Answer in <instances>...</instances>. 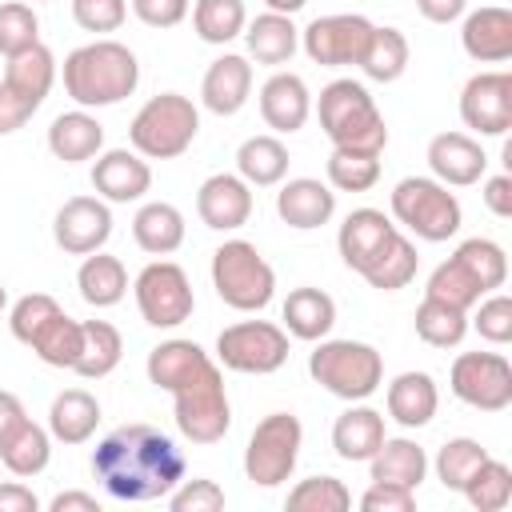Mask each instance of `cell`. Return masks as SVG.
Returning <instances> with one entry per match:
<instances>
[{
    "label": "cell",
    "mask_w": 512,
    "mask_h": 512,
    "mask_svg": "<svg viewBox=\"0 0 512 512\" xmlns=\"http://www.w3.org/2000/svg\"><path fill=\"white\" fill-rule=\"evenodd\" d=\"M148 380L176 400V428L192 444H216L232 428V404L216 360L196 340H160L148 352Z\"/></svg>",
    "instance_id": "obj_1"
},
{
    "label": "cell",
    "mask_w": 512,
    "mask_h": 512,
    "mask_svg": "<svg viewBox=\"0 0 512 512\" xmlns=\"http://www.w3.org/2000/svg\"><path fill=\"white\" fill-rule=\"evenodd\" d=\"M92 476L112 500H164L184 480V452L152 424H120L92 452Z\"/></svg>",
    "instance_id": "obj_2"
},
{
    "label": "cell",
    "mask_w": 512,
    "mask_h": 512,
    "mask_svg": "<svg viewBox=\"0 0 512 512\" xmlns=\"http://www.w3.org/2000/svg\"><path fill=\"white\" fill-rule=\"evenodd\" d=\"M140 84L136 52L120 40H92L64 56V92L80 108H108Z\"/></svg>",
    "instance_id": "obj_3"
},
{
    "label": "cell",
    "mask_w": 512,
    "mask_h": 512,
    "mask_svg": "<svg viewBox=\"0 0 512 512\" xmlns=\"http://www.w3.org/2000/svg\"><path fill=\"white\" fill-rule=\"evenodd\" d=\"M316 116H320V128L332 140V148L380 156L388 144V124H384L372 92L352 76H340L320 88Z\"/></svg>",
    "instance_id": "obj_4"
},
{
    "label": "cell",
    "mask_w": 512,
    "mask_h": 512,
    "mask_svg": "<svg viewBox=\"0 0 512 512\" xmlns=\"http://www.w3.org/2000/svg\"><path fill=\"white\" fill-rule=\"evenodd\" d=\"M312 380L340 400H368L384 384V360L364 340H320L308 356Z\"/></svg>",
    "instance_id": "obj_5"
},
{
    "label": "cell",
    "mask_w": 512,
    "mask_h": 512,
    "mask_svg": "<svg viewBox=\"0 0 512 512\" xmlns=\"http://www.w3.org/2000/svg\"><path fill=\"white\" fill-rule=\"evenodd\" d=\"M200 132V112L188 96L180 92H160L152 96L128 124V140L140 156L148 160H176L180 152L192 148Z\"/></svg>",
    "instance_id": "obj_6"
},
{
    "label": "cell",
    "mask_w": 512,
    "mask_h": 512,
    "mask_svg": "<svg viewBox=\"0 0 512 512\" xmlns=\"http://www.w3.org/2000/svg\"><path fill=\"white\" fill-rule=\"evenodd\" d=\"M212 288H216V296L228 308H236V312H260V308H268V300L276 292V272L256 252V244H248V240H224L212 252Z\"/></svg>",
    "instance_id": "obj_7"
},
{
    "label": "cell",
    "mask_w": 512,
    "mask_h": 512,
    "mask_svg": "<svg viewBox=\"0 0 512 512\" xmlns=\"http://www.w3.org/2000/svg\"><path fill=\"white\" fill-rule=\"evenodd\" d=\"M392 216L420 240L440 244L460 232V200L432 176H404L392 188Z\"/></svg>",
    "instance_id": "obj_8"
},
{
    "label": "cell",
    "mask_w": 512,
    "mask_h": 512,
    "mask_svg": "<svg viewBox=\"0 0 512 512\" xmlns=\"http://www.w3.org/2000/svg\"><path fill=\"white\" fill-rule=\"evenodd\" d=\"M300 444H304V428L292 412H268L244 448V476L256 488H280L300 460Z\"/></svg>",
    "instance_id": "obj_9"
},
{
    "label": "cell",
    "mask_w": 512,
    "mask_h": 512,
    "mask_svg": "<svg viewBox=\"0 0 512 512\" xmlns=\"http://www.w3.org/2000/svg\"><path fill=\"white\" fill-rule=\"evenodd\" d=\"M216 356L232 372L268 376L288 360V332L272 320H240L216 336Z\"/></svg>",
    "instance_id": "obj_10"
},
{
    "label": "cell",
    "mask_w": 512,
    "mask_h": 512,
    "mask_svg": "<svg viewBox=\"0 0 512 512\" xmlns=\"http://www.w3.org/2000/svg\"><path fill=\"white\" fill-rule=\"evenodd\" d=\"M132 292H136V308H140L144 324H152V328H180L196 308L188 272L180 264H172V260L144 264L136 284H132Z\"/></svg>",
    "instance_id": "obj_11"
},
{
    "label": "cell",
    "mask_w": 512,
    "mask_h": 512,
    "mask_svg": "<svg viewBox=\"0 0 512 512\" xmlns=\"http://www.w3.org/2000/svg\"><path fill=\"white\" fill-rule=\"evenodd\" d=\"M448 388L476 412H504L512 404V364L500 352H460L452 360Z\"/></svg>",
    "instance_id": "obj_12"
},
{
    "label": "cell",
    "mask_w": 512,
    "mask_h": 512,
    "mask_svg": "<svg viewBox=\"0 0 512 512\" xmlns=\"http://www.w3.org/2000/svg\"><path fill=\"white\" fill-rule=\"evenodd\" d=\"M372 28L376 24L368 16H360V12H332V16H316L300 32V44H304L312 64L344 68V64H360V52H364Z\"/></svg>",
    "instance_id": "obj_13"
},
{
    "label": "cell",
    "mask_w": 512,
    "mask_h": 512,
    "mask_svg": "<svg viewBox=\"0 0 512 512\" xmlns=\"http://www.w3.org/2000/svg\"><path fill=\"white\" fill-rule=\"evenodd\" d=\"M460 120L480 136H504L512 128V76L476 72L460 92Z\"/></svg>",
    "instance_id": "obj_14"
},
{
    "label": "cell",
    "mask_w": 512,
    "mask_h": 512,
    "mask_svg": "<svg viewBox=\"0 0 512 512\" xmlns=\"http://www.w3.org/2000/svg\"><path fill=\"white\" fill-rule=\"evenodd\" d=\"M52 236L68 256H88L100 252L112 236V212L108 200L100 196H72L60 204L56 220H52Z\"/></svg>",
    "instance_id": "obj_15"
},
{
    "label": "cell",
    "mask_w": 512,
    "mask_h": 512,
    "mask_svg": "<svg viewBox=\"0 0 512 512\" xmlns=\"http://www.w3.org/2000/svg\"><path fill=\"white\" fill-rule=\"evenodd\" d=\"M92 188L108 204H132L152 188V168L136 148H108L92 164Z\"/></svg>",
    "instance_id": "obj_16"
},
{
    "label": "cell",
    "mask_w": 512,
    "mask_h": 512,
    "mask_svg": "<svg viewBox=\"0 0 512 512\" xmlns=\"http://www.w3.org/2000/svg\"><path fill=\"white\" fill-rule=\"evenodd\" d=\"M428 168H432V180H440L448 188H468V184H476L484 176L488 156H484L476 136L440 132V136L428 140Z\"/></svg>",
    "instance_id": "obj_17"
},
{
    "label": "cell",
    "mask_w": 512,
    "mask_h": 512,
    "mask_svg": "<svg viewBox=\"0 0 512 512\" xmlns=\"http://www.w3.org/2000/svg\"><path fill=\"white\" fill-rule=\"evenodd\" d=\"M196 216L216 232H236L252 216V188L232 172H216L196 192Z\"/></svg>",
    "instance_id": "obj_18"
},
{
    "label": "cell",
    "mask_w": 512,
    "mask_h": 512,
    "mask_svg": "<svg viewBox=\"0 0 512 512\" xmlns=\"http://www.w3.org/2000/svg\"><path fill=\"white\" fill-rule=\"evenodd\" d=\"M400 228L380 212V208H356L344 216L340 232H336V248H340V260L352 268V272H364L380 252L384 244L396 236Z\"/></svg>",
    "instance_id": "obj_19"
},
{
    "label": "cell",
    "mask_w": 512,
    "mask_h": 512,
    "mask_svg": "<svg viewBox=\"0 0 512 512\" xmlns=\"http://www.w3.org/2000/svg\"><path fill=\"white\" fill-rule=\"evenodd\" d=\"M312 112V92L296 72H272L260 84V116L272 132H300Z\"/></svg>",
    "instance_id": "obj_20"
},
{
    "label": "cell",
    "mask_w": 512,
    "mask_h": 512,
    "mask_svg": "<svg viewBox=\"0 0 512 512\" xmlns=\"http://www.w3.org/2000/svg\"><path fill=\"white\" fill-rule=\"evenodd\" d=\"M252 96V64L236 52H224L208 64L200 80V100L216 116H236Z\"/></svg>",
    "instance_id": "obj_21"
},
{
    "label": "cell",
    "mask_w": 512,
    "mask_h": 512,
    "mask_svg": "<svg viewBox=\"0 0 512 512\" xmlns=\"http://www.w3.org/2000/svg\"><path fill=\"white\" fill-rule=\"evenodd\" d=\"M460 44L476 64H504L512 56V12L500 4L468 12L460 28Z\"/></svg>",
    "instance_id": "obj_22"
},
{
    "label": "cell",
    "mask_w": 512,
    "mask_h": 512,
    "mask_svg": "<svg viewBox=\"0 0 512 512\" xmlns=\"http://www.w3.org/2000/svg\"><path fill=\"white\" fill-rule=\"evenodd\" d=\"M276 212L288 228L296 232H308V228H320L332 220L336 212V192L324 184V180H312V176H296L288 184H280L276 192Z\"/></svg>",
    "instance_id": "obj_23"
},
{
    "label": "cell",
    "mask_w": 512,
    "mask_h": 512,
    "mask_svg": "<svg viewBox=\"0 0 512 512\" xmlns=\"http://www.w3.org/2000/svg\"><path fill=\"white\" fill-rule=\"evenodd\" d=\"M384 416L376 412V408H368V404H360V400H352V408H344L340 416H336V424H332V448H336V456L340 460H348V464H360V460H368L380 444H384Z\"/></svg>",
    "instance_id": "obj_24"
},
{
    "label": "cell",
    "mask_w": 512,
    "mask_h": 512,
    "mask_svg": "<svg viewBox=\"0 0 512 512\" xmlns=\"http://www.w3.org/2000/svg\"><path fill=\"white\" fill-rule=\"evenodd\" d=\"M384 404L400 428H424L440 408V392H436V380L428 372H400L388 384Z\"/></svg>",
    "instance_id": "obj_25"
},
{
    "label": "cell",
    "mask_w": 512,
    "mask_h": 512,
    "mask_svg": "<svg viewBox=\"0 0 512 512\" xmlns=\"http://www.w3.org/2000/svg\"><path fill=\"white\" fill-rule=\"evenodd\" d=\"M48 148H52V156L64 160V164L92 160V156H100V148H104V124H100L92 112H84V108L60 112V116L52 120V128H48Z\"/></svg>",
    "instance_id": "obj_26"
},
{
    "label": "cell",
    "mask_w": 512,
    "mask_h": 512,
    "mask_svg": "<svg viewBox=\"0 0 512 512\" xmlns=\"http://www.w3.org/2000/svg\"><path fill=\"white\" fill-rule=\"evenodd\" d=\"M368 476L380 484H400L416 492L420 480L428 476V452L408 436H396V440L384 436V444L368 456Z\"/></svg>",
    "instance_id": "obj_27"
},
{
    "label": "cell",
    "mask_w": 512,
    "mask_h": 512,
    "mask_svg": "<svg viewBox=\"0 0 512 512\" xmlns=\"http://www.w3.org/2000/svg\"><path fill=\"white\" fill-rule=\"evenodd\" d=\"M244 44H248V56L256 64L280 68L300 48V28L284 12H260L252 24H244Z\"/></svg>",
    "instance_id": "obj_28"
},
{
    "label": "cell",
    "mask_w": 512,
    "mask_h": 512,
    "mask_svg": "<svg viewBox=\"0 0 512 512\" xmlns=\"http://www.w3.org/2000/svg\"><path fill=\"white\" fill-rule=\"evenodd\" d=\"M280 316H284V332H292L296 340H324L336 324V300L324 288L304 284L288 292Z\"/></svg>",
    "instance_id": "obj_29"
},
{
    "label": "cell",
    "mask_w": 512,
    "mask_h": 512,
    "mask_svg": "<svg viewBox=\"0 0 512 512\" xmlns=\"http://www.w3.org/2000/svg\"><path fill=\"white\" fill-rule=\"evenodd\" d=\"M100 424V400L88 388H64L48 408V432L60 444H84L92 440Z\"/></svg>",
    "instance_id": "obj_30"
},
{
    "label": "cell",
    "mask_w": 512,
    "mask_h": 512,
    "mask_svg": "<svg viewBox=\"0 0 512 512\" xmlns=\"http://www.w3.org/2000/svg\"><path fill=\"white\" fill-rule=\"evenodd\" d=\"M132 240L148 252V256H168L184 244V216L176 204L168 200H148L136 216H132Z\"/></svg>",
    "instance_id": "obj_31"
},
{
    "label": "cell",
    "mask_w": 512,
    "mask_h": 512,
    "mask_svg": "<svg viewBox=\"0 0 512 512\" xmlns=\"http://www.w3.org/2000/svg\"><path fill=\"white\" fill-rule=\"evenodd\" d=\"M4 84L40 108V104H44V96L52 92V84H56V56H52V48L36 40L32 48H24V52L8 56Z\"/></svg>",
    "instance_id": "obj_32"
},
{
    "label": "cell",
    "mask_w": 512,
    "mask_h": 512,
    "mask_svg": "<svg viewBox=\"0 0 512 512\" xmlns=\"http://www.w3.org/2000/svg\"><path fill=\"white\" fill-rule=\"evenodd\" d=\"M52 460V432L32 424L28 416L0 440V464L12 476H40Z\"/></svg>",
    "instance_id": "obj_33"
},
{
    "label": "cell",
    "mask_w": 512,
    "mask_h": 512,
    "mask_svg": "<svg viewBox=\"0 0 512 512\" xmlns=\"http://www.w3.org/2000/svg\"><path fill=\"white\" fill-rule=\"evenodd\" d=\"M236 176L248 188H272L288 176V148L280 136H248L236 152Z\"/></svg>",
    "instance_id": "obj_34"
},
{
    "label": "cell",
    "mask_w": 512,
    "mask_h": 512,
    "mask_svg": "<svg viewBox=\"0 0 512 512\" xmlns=\"http://www.w3.org/2000/svg\"><path fill=\"white\" fill-rule=\"evenodd\" d=\"M76 288L84 296V304L92 308H112L124 300L128 292V272L120 264V256H108V252H88L80 272H76Z\"/></svg>",
    "instance_id": "obj_35"
},
{
    "label": "cell",
    "mask_w": 512,
    "mask_h": 512,
    "mask_svg": "<svg viewBox=\"0 0 512 512\" xmlns=\"http://www.w3.org/2000/svg\"><path fill=\"white\" fill-rule=\"evenodd\" d=\"M28 348H32L48 368H72V364L80 360V348H84V324L72 320V316L60 308L52 320H44V324L36 328V336L28 340Z\"/></svg>",
    "instance_id": "obj_36"
},
{
    "label": "cell",
    "mask_w": 512,
    "mask_h": 512,
    "mask_svg": "<svg viewBox=\"0 0 512 512\" xmlns=\"http://www.w3.org/2000/svg\"><path fill=\"white\" fill-rule=\"evenodd\" d=\"M80 324H84V348H80V360L72 364V372L80 380H104L124 356V336L108 320H80Z\"/></svg>",
    "instance_id": "obj_37"
},
{
    "label": "cell",
    "mask_w": 512,
    "mask_h": 512,
    "mask_svg": "<svg viewBox=\"0 0 512 512\" xmlns=\"http://www.w3.org/2000/svg\"><path fill=\"white\" fill-rule=\"evenodd\" d=\"M408 68V36L400 28H372L364 52H360V72L376 84L400 80Z\"/></svg>",
    "instance_id": "obj_38"
},
{
    "label": "cell",
    "mask_w": 512,
    "mask_h": 512,
    "mask_svg": "<svg viewBox=\"0 0 512 512\" xmlns=\"http://www.w3.org/2000/svg\"><path fill=\"white\" fill-rule=\"evenodd\" d=\"M416 268H420L416 244H412L404 232H396V236L384 244V252H380L360 276H364L372 288H380V292H396V288H408V284H412Z\"/></svg>",
    "instance_id": "obj_39"
},
{
    "label": "cell",
    "mask_w": 512,
    "mask_h": 512,
    "mask_svg": "<svg viewBox=\"0 0 512 512\" xmlns=\"http://www.w3.org/2000/svg\"><path fill=\"white\" fill-rule=\"evenodd\" d=\"M412 324H416V336L432 348H456L468 336V312H460L444 300H432V296L420 300Z\"/></svg>",
    "instance_id": "obj_40"
},
{
    "label": "cell",
    "mask_w": 512,
    "mask_h": 512,
    "mask_svg": "<svg viewBox=\"0 0 512 512\" xmlns=\"http://www.w3.org/2000/svg\"><path fill=\"white\" fill-rule=\"evenodd\" d=\"M248 12L244 0H196L192 8V28L204 44H228L244 32Z\"/></svg>",
    "instance_id": "obj_41"
},
{
    "label": "cell",
    "mask_w": 512,
    "mask_h": 512,
    "mask_svg": "<svg viewBox=\"0 0 512 512\" xmlns=\"http://www.w3.org/2000/svg\"><path fill=\"white\" fill-rule=\"evenodd\" d=\"M460 492H464V500H468L476 512H500V508H508V500H512V468H508L504 460L488 456V460L468 476V484H464Z\"/></svg>",
    "instance_id": "obj_42"
},
{
    "label": "cell",
    "mask_w": 512,
    "mask_h": 512,
    "mask_svg": "<svg viewBox=\"0 0 512 512\" xmlns=\"http://www.w3.org/2000/svg\"><path fill=\"white\" fill-rule=\"evenodd\" d=\"M424 296H432V300H444V304H452V308H460V312H468L480 296H488L484 288H480V280L456 260V256H448L444 264H436L432 268V276H428V288H424Z\"/></svg>",
    "instance_id": "obj_43"
},
{
    "label": "cell",
    "mask_w": 512,
    "mask_h": 512,
    "mask_svg": "<svg viewBox=\"0 0 512 512\" xmlns=\"http://www.w3.org/2000/svg\"><path fill=\"white\" fill-rule=\"evenodd\" d=\"M488 460V448L472 436H452L440 452H436V480L448 488V492H460L468 484V476Z\"/></svg>",
    "instance_id": "obj_44"
},
{
    "label": "cell",
    "mask_w": 512,
    "mask_h": 512,
    "mask_svg": "<svg viewBox=\"0 0 512 512\" xmlns=\"http://www.w3.org/2000/svg\"><path fill=\"white\" fill-rule=\"evenodd\" d=\"M452 256L480 280L484 292H496V288L508 280V256H504V248H500L496 240H488V236H472V240H464Z\"/></svg>",
    "instance_id": "obj_45"
},
{
    "label": "cell",
    "mask_w": 512,
    "mask_h": 512,
    "mask_svg": "<svg viewBox=\"0 0 512 512\" xmlns=\"http://www.w3.org/2000/svg\"><path fill=\"white\" fill-rule=\"evenodd\" d=\"M376 180H380V156L332 148V156H328V184L332 188H340V192H368Z\"/></svg>",
    "instance_id": "obj_46"
},
{
    "label": "cell",
    "mask_w": 512,
    "mask_h": 512,
    "mask_svg": "<svg viewBox=\"0 0 512 512\" xmlns=\"http://www.w3.org/2000/svg\"><path fill=\"white\" fill-rule=\"evenodd\" d=\"M352 504V492L336 476H308L288 492L292 512H344Z\"/></svg>",
    "instance_id": "obj_47"
},
{
    "label": "cell",
    "mask_w": 512,
    "mask_h": 512,
    "mask_svg": "<svg viewBox=\"0 0 512 512\" xmlns=\"http://www.w3.org/2000/svg\"><path fill=\"white\" fill-rule=\"evenodd\" d=\"M40 40V20L32 12V4L24 0H4L0 4V56H16L24 48H32Z\"/></svg>",
    "instance_id": "obj_48"
},
{
    "label": "cell",
    "mask_w": 512,
    "mask_h": 512,
    "mask_svg": "<svg viewBox=\"0 0 512 512\" xmlns=\"http://www.w3.org/2000/svg\"><path fill=\"white\" fill-rule=\"evenodd\" d=\"M472 308H476L472 328H476L488 344H508V340H512V296L492 292V296H480Z\"/></svg>",
    "instance_id": "obj_49"
},
{
    "label": "cell",
    "mask_w": 512,
    "mask_h": 512,
    "mask_svg": "<svg viewBox=\"0 0 512 512\" xmlns=\"http://www.w3.org/2000/svg\"><path fill=\"white\" fill-rule=\"evenodd\" d=\"M56 312H60L56 296H48V292H28V296H20V300L12 304L8 328H12V336H16L20 344H28V340L36 336V328H40L44 320H52Z\"/></svg>",
    "instance_id": "obj_50"
},
{
    "label": "cell",
    "mask_w": 512,
    "mask_h": 512,
    "mask_svg": "<svg viewBox=\"0 0 512 512\" xmlns=\"http://www.w3.org/2000/svg\"><path fill=\"white\" fill-rule=\"evenodd\" d=\"M172 512H220L224 508V488L216 480H180L168 496Z\"/></svg>",
    "instance_id": "obj_51"
},
{
    "label": "cell",
    "mask_w": 512,
    "mask_h": 512,
    "mask_svg": "<svg viewBox=\"0 0 512 512\" xmlns=\"http://www.w3.org/2000/svg\"><path fill=\"white\" fill-rule=\"evenodd\" d=\"M128 16V0H72V20L84 32H116Z\"/></svg>",
    "instance_id": "obj_52"
},
{
    "label": "cell",
    "mask_w": 512,
    "mask_h": 512,
    "mask_svg": "<svg viewBox=\"0 0 512 512\" xmlns=\"http://www.w3.org/2000/svg\"><path fill=\"white\" fill-rule=\"evenodd\" d=\"M360 508H364V512H412V508H416V492H412V488H400V484H380V480H372L368 492L360 496Z\"/></svg>",
    "instance_id": "obj_53"
},
{
    "label": "cell",
    "mask_w": 512,
    "mask_h": 512,
    "mask_svg": "<svg viewBox=\"0 0 512 512\" xmlns=\"http://www.w3.org/2000/svg\"><path fill=\"white\" fill-rule=\"evenodd\" d=\"M136 20H144L148 28H176L188 16V0H128Z\"/></svg>",
    "instance_id": "obj_54"
},
{
    "label": "cell",
    "mask_w": 512,
    "mask_h": 512,
    "mask_svg": "<svg viewBox=\"0 0 512 512\" xmlns=\"http://www.w3.org/2000/svg\"><path fill=\"white\" fill-rule=\"evenodd\" d=\"M32 112H36V104L24 100L20 92H12V88L0 80V136H12L16 128H24V124L32 120Z\"/></svg>",
    "instance_id": "obj_55"
},
{
    "label": "cell",
    "mask_w": 512,
    "mask_h": 512,
    "mask_svg": "<svg viewBox=\"0 0 512 512\" xmlns=\"http://www.w3.org/2000/svg\"><path fill=\"white\" fill-rule=\"evenodd\" d=\"M480 196H484V208H488L492 216H500V220H508V216H512V176H508V172L488 176Z\"/></svg>",
    "instance_id": "obj_56"
},
{
    "label": "cell",
    "mask_w": 512,
    "mask_h": 512,
    "mask_svg": "<svg viewBox=\"0 0 512 512\" xmlns=\"http://www.w3.org/2000/svg\"><path fill=\"white\" fill-rule=\"evenodd\" d=\"M40 500L28 484L20 480H0V512H36Z\"/></svg>",
    "instance_id": "obj_57"
},
{
    "label": "cell",
    "mask_w": 512,
    "mask_h": 512,
    "mask_svg": "<svg viewBox=\"0 0 512 512\" xmlns=\"http://www.w3.org/2000/svg\"><path fill=\"white\" fill-rule=\"evenodd\" d=\"M464 4L468 0H416V12L432 24H452L456 16H464Z\"/></svg>",
    "instance_id": "obj_58"
},
{
    "label": "cell",
    "mask_w": 512,
    "mask_h": 512,
    "mask_svg": "<svg viewBox=\"0 0 512 512\" xmlns=\"http://www.w3.org/2000/svg\"><path fill=\"white\" fill-rule=\"evenodd\" d=\"M48 508L52 512H100V500L92 496V492H56L52 500H48Z\"/></svg>",
    "instance_id": "obj_59"
},
{
    "label": "cell",
    "mask_w": 512,
    "mask_h": 512,
    "mask_svg": "<svg viewBox=\"0 0 512 512\" xmlns=\"http://www.w3.org/2000/svg\"><path fill=\"white\" fill-rule=\"evenodd\" d=\"M28 412H24V404H20V396L16 392H8V388H0V440L24 420Z\"/></svg>",
    "instance_id": "obj_60"
},
{
    "label": "cell",
    "mask_w": 512,
    "mask_h": 512,
    "mask_svg": "<svg viewBox=\"0 0 512 512\" xmlns=\"http://www.w3.org/2000/svg\"><path fill=\"white\" fill-rule=\"evenodd\" d=\"M268 4V12H284V16H292V12H300L308 0H264Z\"/></svg>",
    "instance_id": "obj_61"
},
{
    "label": "cell",
    "mask_w": 512,
    "mask_h": 512,
    "mask_svg": "<svg viewBox=\"0 0 512 512\" xmlns=\"http://www.w3.org/2000/svg\"><path fill=\"white\" fill-rule=\"evenodd\" d=\"M4 304H8V292H4V284H0V312H4Z\"/></svg>",
    "instance_id": "obj_62"
}]
</instances>
